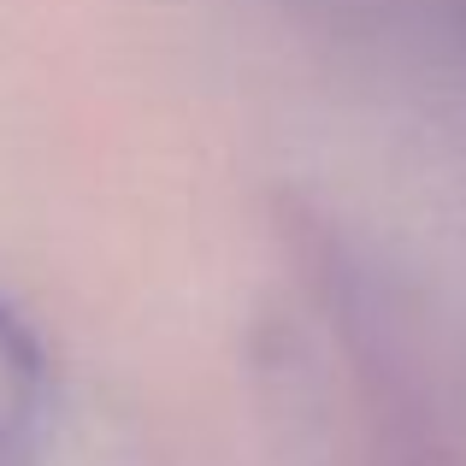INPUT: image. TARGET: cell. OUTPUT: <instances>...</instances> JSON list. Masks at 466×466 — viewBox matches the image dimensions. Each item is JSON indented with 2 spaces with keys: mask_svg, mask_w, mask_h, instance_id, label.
<instances>
[{
  "mask_svg": "<svg viewBox=\"0 0 466 466\" xmlns=\"http://www.w3.org/2000/svg\"><path fill=\"white\" fill-rule=\"evenodd\" d=\"M42 354H35L30 330L0 308V455L35 437L42 420Z\"/></svg>",
  "mask_w": 466,
  "mask_h": 466,
  "instance_id": "obj_1",
  "label": "cell"
}]
</instances>
